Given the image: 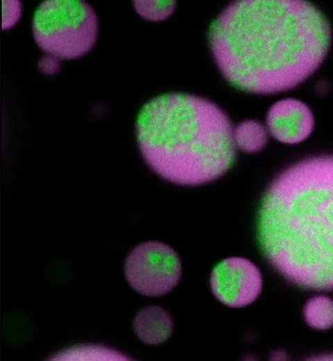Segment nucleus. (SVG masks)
Segmentation results:
<instances>
[{"mask_svg": "<svg viewBox=\"0 0 333 361\" xmlns=\"http://www.w3.org/2000/svg\"><path fill=\"white\" fill-rule=\"evenodd\" d=\"M22 5L17 1H3V29L12 27L19 19Z\"/></svg>", "mask_w": 333, "mask_h": 361, "instance_id": "13", "label": "nucleus"}, {"mask_svg": "<svg viewBox=\"0 0 333 361\" xmlns=\"http://www.w3.org/2000/svg\"><path fill=\"white\" fill-rule=\"evenodd\" d=\"M173 328L169 313L157 305L142 308L136 314L133 329L140 340L148 344H159L171 335Z\"/></svg>", "mask_w": 333, "mask_h": 361, "instance_id": "8", "label": "nucleus"}, {"mask_svg": "<svg viewBox=\"0 0 333 361\" xmlns=\"http://www.w3.org/2000/svg\"><path fill=\"white\" fill-rule=\"evenodd\" d=\"M330 24L305 1H239L212 22L209 44L225 79L248 92L271 94L296 87L324 60Z\"/></svg>", "mask_w": 333, "mask_h": 361, "instance_id": "1", "label": "nucleus"}, {"mask_svg": "<svg viewBox=\"0 0 333 361\" xmlns=\"http://www.w3.org/2000/svg\"><path fill=\"white\" fill-rule=\"evenodd\" d=\"M304 313L306 321L314 328L326 330L333 326V301L327 296L310 299Z\"/></svg>", "mask_w": 333, "mask_h": 361, "instance_id": "11", "label": "nucleus"}, {"mask_svg": "<svg viewBox=\"0 0 333 361\" xmlns=\"http://www.w3.org/2000/svg\"><path fill=\"white\" fill-rule=\"evenodd\" d=\"M314 126L313 114L304 103L294 99L276 102L267 115V127L272 136L286 144L306 140Z\"/></svg>", "mask_w": 333, "mask_h": 361, "instance_id": "7", "label": "nucleus"}, {"mask_svg": "<svg viewBox=\"0 0 333 361\" xmlns=\"http://www.w3.org/2000/svg\"><path fill=\"white\" fill-rule=\"evenodd\" d=\"M60 60L52 55L46 54L39 62V68L44 74H56L60 69Z\"/></svg>", "mask_w": 333, "mask_h": 361, "instance_id": "14", "label": "nucleus"}, {"mask_svg": "<svg viewBox=\"0 0 333 361\" xmlns=\"http://www.w3.org/2000/svg\"><path fill=\"white\" fill-rule=\"evenodd\" d=\"M134 6L142 17L157 22L169 17L173 12L176 3L173 1H135Z\"/></svg>", "mask_w": 333, "mask_h": 361, "instance_id": "12", "label": "nucleus"}, {"mask_svg": "<svg viewBox=\"0 0 333 361\" xmlns=\"http://www.w3.org/2000/svg\"><path fill=\"white\" fill-rule=\"evenodd\" d=\"M35 40L46 53L59 59H74L89 52L98 37L97 18L86 2L51 0L36 9Z\"/></svg>", "mask_w": 333, "mask_h": 361, "instance_id": "4", "label": "nucleus"}, {"mask_svg": "<svg viewBox=\"0 0 333 361\" xmlns=\"http://www.w3.org/2000/svg\"><path fill=\"white\" fill-rule=\"evenodd\" d=\"M53 360H128L129 358L112 349L99 345L74 346L54 355Z\"/></svg>", "mask_w": 333, "mask_h": 361, "instance_id": "10", "label": "nucleus"}, {"mask_svg": "<svg viewBox=\"0 0 333 361\" xmlns=\"http://www.w3.org/2000/svg\"><path fill=\"white\" fill-rule=\"evenodd\" d=\"M210 285L221 303L231 308H242L251 304L261 294L262 277L249 260L232 257L214 267Z\"/></svg>", "mask_w": 333, "mask_h": 361, "instance_id": "6", "label": "nucleus"}, {"mask_svg": "<svg viewBox=\"0 0 333 361\" xmlns=\"http://www.w3.org/2000/svg\"><path fill=\"white\" fill-rule=\"evenodd\" d=\"M235 146L241 151L251 153L260 151L268 142L267 129L259 121L245 120L233 131Z\"/></svg>", "mask_w": 333, "mask_h": 361, "instance_id": "9", "label": "nucleus"}, {"mask_svg": "<svg viewBox=\"0 0 333 361\" xmlns=\"http://www.w3.org/2000/svg\"><path fill=\"white\" fill-rule=\"evenodd\" d=\"M136 134L151 169L165 180L194 186L226 173L235 160L233 130L212 102L182 93L158 96L139 110Z\"/></svg>", "mask_w": 333, "mask_h": 361, "instance_id": "3", "label": "nucleus"}, {"mask_svg": "<svg viewBox=\"0 0 333 361\" xmlns=\"http://www.w3.org/2000/svg\"><path fill=\"white\" fill-rule=\"evenodd\" d=\"M257 236L286 279L333 290V156L304 159L273 180L259 205Z\"/></svg>", "mask_w": 333, "mask_h": 361, "instance_id": "2", "label": "nucleus"}, {"mask_svg": "<svg viewBox=\"0 0 333 361\" xmlns=\"http://www.w3.org/2000/svg\"><path fill=\"white\" fill-rule=\"evenodd\" d=\"M125 276L138 293L160 296L171 292L181 277V263L176 252L157 241L139 244L128 255Z\"/></svg>", "mask_w": 333, "mask_h": 361, "instance_id": "5", "label": "nucleus"}]
</instances>
